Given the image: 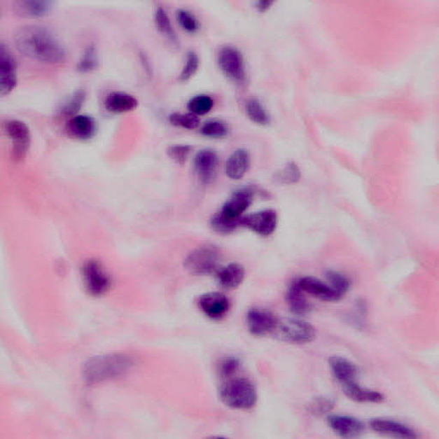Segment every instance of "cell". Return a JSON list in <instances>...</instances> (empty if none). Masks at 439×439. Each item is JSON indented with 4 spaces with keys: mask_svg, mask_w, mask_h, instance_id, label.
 I'll use <instances>...</instances> for the list:
<instances>
[{
    "mask_svg": "<svg viewBox=\"0 0 439 439\" xmlns=\"http://www.w3.org/2000/svg\"><path fill=\"white\" fill-rule=\"evenodd\" d=\"M19 53L26 58L48 64H62L66 49L51 30L39 25H27L18 29L14 36Z\"/></svg>",
    "mask_w": 439,
    "mask_h": 439,
    "instance_id": "obj_1",
    "label": "cell"
},
{
    "mask_svg": "<svg viewBox=\"0 0 439 439\" xmlns=\"http://www.w3.org/2000/svg\"><path fill=\"white\" fill-rule=\"evenodd\" d=\"M253 202V192L250 188L236 190L225 202L220 211L212 216L211 226L219 234H230L239 226V221Z\"/></svg>",
    "mask_w": 439,
    "mask_h": 439,
    "instance_id": "obj_2",
    "label": "cell"
},
{
    "mask_svg": "<svg viewBox=\"0 0 439 439\" xmlns=\"http://www.w3.org/2000/svg\"><path fill=\"white\" fill-rule=\"evenodd\" d=\"M220 397L225 405L238 410H249L258 402L257 389L246 379L226 382L220 389Z\"/></svg>",
    "mask_w": 439,
    "mask_h": 439,
    "instance_id": "obj_3",
    "label": "cell"
},
{
    "mask_svg": "<svg viewBox=\"0 0 439 439\" xmlns=\"http://www.w3.org/2000/svg\"><path fill=\"white\" fill-rule=\"evenodd\" d=\"M221 253L215 245L206 244L194 249L186 259V268L197 276H208L220 269Z\"/></svg>",
    "mask_w": 439,
    "mask_h": 439,
    "instance_id": "obj_4",
    "label": "cell"
},
{
    "mask_svg": "<svg viewBox=\"0 0 439 439\" xmlns=\"http://www.w3.org/2000/svg\"><path fill=\"white\" fill-rule=\"evenodd\" d=\"M132 365L129 358L120 355L95 358L87 365V379L95 382L118 376L127 371Z\"/></svg>",
    "mask_w": 439,
    "mask_h": 439,
    "instance_id": "obj_5",
    "label": "cell"
},
{
    "mask_svg": "<svg viewBox=\"0 0 439 439\" xmlns=\"http://www.w3.org/2000/svg\"><path fill=\"white\" fill-rule=\"evenodd\" d=\"M279 337L293 344H305L316 337V330L311 323L298 319H285L277 323Z\"/></svg>",
    "mask_w": 439,
    "mask_h": 439,
    "instance_id": "obj_6",
    "label": "cell"
},
{
    "mask_svg": "<svg viewBox=\"0 0 439 439\" xmlns=\"http://www.w3.org/2000/svg\"><path fill=\"white\" fill-rule=\"evenodd\" d=\"M219 67L225 76L235 82H243L246 78V67L242 53L232 46L221 48L218 53Z\"/></svg>",
    "mask_w": 439,
    "mask_h": 439,
    "instance_id": "obj_7",
    "label": "cell"
},
{
    "mask_svg": "<svg viewBox=\"0 0 439 439\" xmlns=\"http://www.w3.org/2000/svg\"><path fill=\"white\" fill-rule=\"evenodd\" d=\"M239 226L250 229L260 236H270L277 230L278 215L274 209H263L243 216L240 219Z\"/></svg>",
    "mask_w": 439,
    "mask_h": 439,
    "instance_id": "obj_8",
    "label": "cell"
},
{
    "mask_svg": "<svg viewBox=\"0 0 439 439\" xmlns=\"http://www.w3.org/2000/svg\"><path fill=\"white\" fill-rule=\"evenodd\" d=\"M18 83L17 66L8 47L0 46V93L3 97L13 92Z\"/></svg>",
    "mask_w": 439,
    "mask_h": 439,
    "instance_id": "obj_9",
    "label": "cell"
},
{
    "mask_svg": "<svg viewBox=\"0 0 439 439\" xmlns=\"http://www.w3.org/2000/svg\"><path fill=\"white\" fill-rule=\"evenodd\" d=\"M246 323L251 334L263 337L276 330L278 319L272 312L265 309L253 308L247 313Z\"/></svg>",
    "mask_w": 439,
    "mask_h": 439,
    "instance_id": "obj_10",
    "label": "cell"
},
{
    "mask_svg": "<svg viewBox=\"0 0 439 439\" xmlns=\"http://www.w3.org/2000/svg\"><path fill=\"white\" fill-rule=\"evenodd\" d=\"M5 130L13 143V158H24L30 144L29 127L21 120H11L5 124Z\"/></svg>",
    "mask_w": 439,
    "mask_h": 439,
    "instance_id": "obj_11",
    "label": "cell"
},
{
    "mask_svg": "<svg viewBox=\"0 0 439 439\" xmlns=\"http://www.w3.org/2000/svg\"><path fill=\"white\" fill-rule=\"evenodd\" d=\"M305 293L326 302H337L342 299L329 284L313 277H304L296 281Z\"/></svg>",
    "mask_w": 439,
    "mask_h": 439,
    "instance_id": "obj_12",
    "label": "cell"
},
{
    "mask_svg": "<svg viewBox=\"0 0 439 439\" xmlns=\"http://www.w3.org/2000/svg\"><path fill=\"white\" fill-rule=\"evenodd\" d=\"M83 279L86 288L94 295L104 293L110 287V279L100 263L87 262L83 266Z\"/></svg>",
    "mask_w": 439,
    "mask_h": 439,
    "instance_id": "obj_13",
    "label": "cell"
},
{
    "mask_svg": "<svg viewBox=\"0 0 439 439\" xmlns=\"http://www.w3.org/2000/svg\"><path fill=\"white\" fill-rule=\"evenodd\" d=\"M219 158L215 151L204 148L195 156L194 167L198 179L204 184H209L216 176Z\"/></svg>",
    "mask_w": 439,
    "mask_h": 439,
    "instance_id": "obj_14",
    "label": "cell"
},
{
    "mask_svg": "<svg viewBox=\"0 0 439 439\" xmlns=\"http://www.w3.org/2000/svg\"><path fill=\"white\" fill-rule=\"evenodd\" d=\"M331 430L344 438L358 437L365 431V424L360 419L344 414H332L328 417Z\"/></svg>",
    "mask_w": 439,
    "mask_h": 439,
    "instance_id": "obj_15",
    "label": "cell"
},
{
    "mask_svg": "<svg viewBox=\"0 0 439 439\" xmlns=\"http://www.w3.org/2000/svg\"><path fill=\"white\" fill-rule=\"evenodd\" d=\"M200 307L209 318L218 319L227 314L230 308V301L223 293H207L201 296Z\"/></svg>",
    "mask_w": 439,
    "mask_h": 439,
    "instance_id": "obj_16",
    "label": "cell"
},
{
    "mask_svg": "<svg viewBox=\"0 0 439 439\" xmlns=\"http://www.w3.org/2000/svg\"><path fill=\"white\" fill-rule=\"evenodd\" d=\"M372 429L377 433L387 435V436L414 439L418 435L414 429L406 424L394 421V419L377 418L370 422Z\"/></svg>",
    "mask_w": 439,
    "mask_h": 439,
    "instance_id": "obj_17",
    "label": "cell"
},
{
    "mask_svg": "<svg viewBox=\"0 0 439 439\" xmlns=\"http://www.w3.org/2000/svg\"><path fill=\"white\" fill-rule=\"evenodd\" d=\"M251 154L246 148H238L229 156L225 173L232 181H239L246 176L251 167Z\"/></svg>",
    "mask_w": 439,
    "mask_h": 439,
    "instance_id": "obj_18",
    "label": "cell"
},
{
    "mask_svg": "<svg viewBox=\"0 0 439 439\" xmlns=\"http://www.w3.org/2000/svg\"><path fill=\"white\" fill-rule=\"evenodd\" d=\"M330 368L335 379L342 386L358 381L356 365L345 357L332 356L329 360Z\"/></svg>",
    "mask_w": 439,
    "mask_h": 439,
    "instance_id": "obj_19",
    "label": "cell"
},
{
    "mask_svg": "<svg viewBox=\"0 0 439 439\" xmlns=\"http://www.w3.org/2000/svg\"><path fill=\"white\" fill-rule=\"evenodd\" d=\"M246 271L238 263H228L217 270V280L221 287L227 289H235L242 284L245 280Z\"/></svg>",
    "mask_w": 439,
    "mask_h": 439,
    "instance_id": "obj_20",
    "label": "cell"
},
{
    "mask_svg": "<svg viewBox=\"0 0 439 439\" xmlns=\"http://www.w3.org/2000/svg\"><path fill=\"white\" fill-rule=\"evenodd\" d=\"M343 392L350 400L358 403H380L384 400V396L375 389L361 386L358 382L342 386Z\"/></svg>",
    "mask_w": 439,
    "mask_h": 439,
    "instance_id": "obj_21",
    "label": "cell"
},
{
    "mask_svg": "<svg viewBox=\"0 0 439 439\" xmlns=\"http://www.w3.org/2000/svg\"><path fill=\"white\" fill-rule=\"evenodd\" d=\"M52 1H36V0H21L13 3V10L19 16L37 18L48 15L53 9Z\"/></svg>",
    "mask_w": 439,
    "mask_h": 439,
    "instance_id": "obj_22",
    "label": "cell"
},
{
    "mask_svg": "<svg viewBox=\"0 0 439 439\" xmlns=\"http://www.w3.org/2000/svg\"><path fill=\"white\" fill-rule=\"evenodd\" d=\"M139 106V101L133 95L121 91L110 93L105 100V108L111 113L132 112Z\"/></svg>",
    "mask_w": 439,
    "mask_h": 439,
    "instance_id": "obj_23",
    "label": "cell"
},
{
    "mask_svg": "<svg viewBox=\"0 0 439 439\" xmlns=\"http://www.w3.org/2000/svg\"><path fill=\"white\" fill-rule=\"evenodd\" d=\"M67 129L70 134L76 139H88L95 135L97 125L90 116H76L68 122Z\"/></svg>",
    "mask_w": 439,
    "mask_h": 439,
    "instance_id": "obj_24",
    "label": "cell"
},
{
    "mask_svg": "<svg viewBox=\"0 0 439 439\" xmlns=\"http://www.w3.org/2000/svg\"><path fill=\"white\" fill-rule=\"evenodd\" d=\"M286 300L290 310L296 315L302 316L310 311L311 305L305 297V293L300 288L296 281H293L288 289Z\"/></svg>",
    "mask_w": 439,
    "mask_h": 439,
    "instance_id": "obj_25",
    "label": "cell"
},
{
    "mask_svg": "<svg viewBox=\"0 0 439 439\" xmlns=\"http://www.w3.org/2000/svg\"><path fill=\"white\" fill-rule=\"evenodd\" d=\"M246 114L253 123L259 125H267L270 123V116L265 106L258 99H251L246 103Z\"/></svg>",
    "mask_w": 439,
    "mask_h": 439,
    "instance_id": "obj_26",
    "label": "cell"
},
{
    "mask_svg": "<svg viewBox=\"0 0 439 439\" xmlns=\"http://www.w3.org/2000/svg\"><path fill=\"white\" fill-rule=\"evenodd\" d=\"M155 22L156 28L161 32L164 36H166L167 39L176 43L177 36L174 32L173 25L170 21L169 15L167 11L162 8V7H158L155 13Z\"/></svg>",
    "mask_w": 439,
    "mask_h": 439,
    "instance_id": "obj_27",
    "label": "cell"
},
{
    "mask_svg": "<svg viewBox=\"0 0 439 439\" xmlns=\"http://www.w3.org/2000/svg\"><path fill=\"white\" fill-rule=\"evenodd\" d=\"M326 280L332 288L337 291L340 295L344 297L351 288L350 279L345 274L337 270H328Z\"/></svg>",
    "mask_w": 439,
    "mask_h": 439,
    "instance_id": "obj_28",
    "label": "cell"
},
{
    "mask_svg": "<svg viewBox=\"0 0 439 439\" xmlns=\"http://www.w3.org/2000/svg\"><path fill=\"white\" fill-rule=\"evenodd\" d=\"M214 106V101L211 97L206 95H198L193 97L188 102L187 108L190 113L198 117L205 116L211 112Z\"/></svg>",
    "mask_w": 439,
    "mask_h": 439,
    "instance_id": "obj_29",
    "label": "cell"
},
{
    "mask_svg": "<svg viewBox=\"0 0 439 439\" xmlns=\"http://www.w3.org/2000/svg\"><path fill=\"white\" fill-rule=\"evenodd\" d=\"M202 134L209 139H220L228 135L229 129L224 121L211 120L205 122L201 129Z\"/></svg>",
    "mask_w": 439,
    "mask_h": 439,
    "instance_id": "obj_30",
    "label": "cell"
},
{
    "mask_svg": "<svg viewBox=\"0 0 439 439\" xmlns=\"http://www.w3.org/2000/svg\"><path fill=\"white\" fill-rule=\"evenodd\" d=\"M172 124L175 127H179L184 129L194 130L200 127V120L198 116H195L192 113L171 114L169 118Z\"/></svg>",
    "mask_w": 439,
    "mask_h": 439,
    "instance_id": "obj_31",
    "label": "cell"
},
{
    "mask_svg": "<svg viewBox=\"0 0 439 439\" xmlns=\"http://www.w3.org/2000/svg\"><path fill=\"white\" fill-rule=\"evenodd\" d=\"M300 177V170L295 162H289L277 174V181L287 185L296 184Z\"/></svg>",
    "mask_w": 439,
    "mask_h": 439,
    "instance_id": "obj_32",
    "label": "cell"
},
{
    "mask_svg": "<svg viewBox=\"0 0 439 439\" xmlns=\"http://www.w3.org/2000/svg\"><path fill=\"white\" fill-rule=\"evenodd\" d=\"M177 20L181 28L188 33H196L200 29V22L190 11L181 9L177 11Z\"/></svg>",
    "mask_w": 439,
    "mask_h": 439,
    "instance_id": "obj_33",
    "label": "cell"
},
{
    "mask_svg": "<svg viewBox=\"0 0 439 439\" xmlns=\"http://www.w3.org/2000/svg\"><path fill=\"white\" fill-rule=\"evenodd\" d=\"M200 67V59L196 53L189 52L187 55L186 63L181 74V80L182 81H187L193 78V76L197 74Z\"/></svg>",
    "mask_w": 439,
    "mask_h": 439,
    "instance_id": "obj_34",
    "label": "cell"
},
{
    "mask_svg": "<svg viewBox=\"0 0 439 439\" xmlns=\"http://www.w3.org/2000/svg\"><path fill=\"white\" fill-rule=\"evenodd\" d=\"M190 153L188 145H176L169 150L170 158L178 163H184Z\"/></svg>",
    "mask_w": 439,
    "mask_h": 439,
    "instance_id": "obj_35",
    "label": "cell"
},
{
    "mask_svg": "<svg viewBox=\"0 0 439 439\" xmlns=\"http://www.w3.org/2000/svg\"><path fill=\"white\" fill-rule=\"evenodd\" d=\"M97 67V57L93 48L88 49L85 56L79 63V70L82 71H90Z\"/></svg>",
    "mask_w": 439,
    "mask_h": 439,
    "instance_id": "obj_36",
    "label": "cell"
},
{
    "mask_svg": "<svg viewBox=\"0 0 439 439\" xmlns=\"http://www.w3.org/2000/svg\"><path fill=\"white\" fill-rule=\"evenodd\" d=\"M239 368V362L235 358H228L221 365V372L225 377H228L235 374Z\"/></svg>",
    "mask_w": 439,
    "mask_h": 439,
    "instance_id": "obj_37",
    "label": "cell"
},
{
    "mask_svg": "<svg viewBox=\"0 0 439 439\" xmlns=\"http://www.w3.org/2000/svg\"><path fill=\"white\" fill-rule=\"evenodd\" d=\"M272 2L267 1L258 2L257 8L259 10V11H261L262 13V11H265L268 10L270 8V6L272 5Z\"/></svg>",
    "mask_w": 439,
    "mask_h": 439,
    "instance_id": "obj_38",
    "label": "cell"
}]
</instances>
